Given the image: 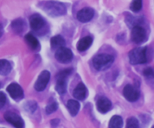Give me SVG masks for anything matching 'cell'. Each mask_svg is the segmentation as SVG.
<instances>
[{"instance_id": "ffe728a7", "label": "cell", "mask_w": 154, "mask_h": 128, "mask_svg": "<svg viewBox=\"0 0 154 128\" xmlns=\"http://www.w3.org/2000/svg\"><path fill=\"white\" fill-rule=\"evenodd\" d=\"M11 64L5 59L0 60V75L6 76L11 71Z\"/></svg>"}, {"instance_id": "3957f363", "label": "cell", "mask_w": 154, "mask_h": 128, "mask_svg": "<svg viewBox=\"0 0 154 128\" xmlns=\"http://www.w3.org/2000/svg\"><path fill=\"white\" fill-rule=\"evenodd\" d=\"M129 62L132 64H144L147 62V48L137 47L129 53Z\"/></svg>"}, {"instance_id": "52a82bcc", "label": "cell", "mask_w": 154, "mask_h": 128, "mask_svg": "<svg viewBox=\"0 0 154 128\" xmlns=\"http://www.w3.org/2000/svg\"><path fill=\"white\" fill-rule=\"evenodd\" d=\"M51 78V73L48 70H43L39 74L37 80L34 85L35 89L37 91H42L45 89Z\"/></svg>"}, {"instance_id": "5b68a950", "label": "cell", "mask_w": 154, "mask_h": 128, "mask_svg": "<svg viewBox=\"0 0 154 128\" xmlns=\"http://www.w3.org/2000/svg\"><path fill=\"white\" fill-rule=\"evenodd\" d=\"M55 58L59 62L62 63V64H68L72 61V58H73V53L69 48L63 46V47H60L57 49L55 53Z\"/></svg>"}, {"instance_id": "8fae6325", "label": "cell", "mask_w": 154, "mask_h": 128, "mask_svg": "<svg viewBox=\"0 0 154 128\" xmlns=\"http://www.w3.org/2000/svg\"><path fill=\"white\" fill-rule=\"evenodd\" d=\"M94 10L90 7H84L77 13V19L81 22H87L91 20L94 16Z\"/></svg>"}, {"instance_id": "44dd1931", "label": "cell", "mask_w": 154, "mask_h": 128, "mask_svg": "<svg viewBox=\"0 0 154 128\" xmlns=\"http://www.w3.org/2000/svg\"><path fill=\"white\" fill-rule=\"evenodd\" d=\"M123 125V118L119 115H114L110 120L108 127L110 128H121Z\"/></svg>"}, {"instance_id": "484cf974", "label": "cell", "mask_w": 154, "mask_h": 128, "mask_svg": "<svg viewBox=\"0 0 154 128\" xmlns=\"http://www.w3.org/2000/svg\"><path fill=\"white\" fill-rule=\"evenodd\" d=\"M144 75L147 77L153 78L154 77V69L152 67H147V68L144 69Z\"/></svg>"}, {"instance_id": "30bf717a", "label": "cell", "mask_w": 154, "mask_h": 128, "mask_svg": "<svg viewBox=\"0 0 154 128\" xmlns=\"http://www.w3.org/2000/svg\"><path fill=\"white\" fill-rule=\"evenodd\" d=\"M7 91L14 100H20L22 98H23V88L17 83L14 82V83L10 84L7 87Z\"/></svg>"}, {"instance_id": "5bb4252c", "label": "cell", "mask_w": 154, "mask_h": 128, "mask_svg": "<svg viewBox=\"0 0 154 128\" xmlns=\"http://www.w3.org/2000/svg\"><path fill=\"white\" fill-rule=\"evenodd\" d=\"M87 89L84 83L81 82L78 84L75 88L73 91V96L75 98L79 100H84L87 97Z\"/></svg>"}, {"instance_id": "8992f818", "label": "cell", "mask_w": 154, "mask_h": 128, "mask_svg": "<svg viewBox=\"0 0 154 128\" xmlns=\"http://www.w3.org/2000/svg\"><path fill=\"white\" fill-rule=\"evenodd\" d=\"M131 37H132V41L135 43H141L144 42L147 38V34L146 31L142 26L141 25H135L133 26L131 33Z\"/></svg>"}, {"instance_id": "cb8c5ba5", "label": "cell", "mask_w": 154, "mask_h": 128, "mask_svg": "<svg viewBox=\"0 0 154 128\" xmlns=\"http://www.w3.org/2000/svg\"><path fill=\"white\" fill-rule=\"evenodd\" d=\"M58 109V104L56 101H51L48 104V106H46V113L48 115H51V113L54 112L55 111H57V109Z\"/></svg>"}, {"instance_id": "277c9868", "label": "cell", "mask_w": 154, "mask_h": 128, "mask_svg": "<svg viewBox=\"0 0 154 128\" xmlns=\"http://www.w3.org/2000/svg\"><path fill=\"white\" fill-rule=\"evenodd\" d=\"M72 69L68 68L60 71L57 75L56 90L60 94H63L66 92L67 89L68 76L72 73Z\"/></svg>"}, {"instance_id": "ba28073f", "label": "cell", "mask_w": 154, "mask_h": 128, "mask_svg": "<svg viewBox=\"0 0 154 128\" xmlns=\"http://www.w3.org/2000/svg\"><path fill=\"white\" fill-rule=\"evenodd\" d=\"M4 118L8 122L12 124L14 127L17 128H22L24 127V121H23L21 117L15 112H11V111L6 112L4 115Z\"/></svg>"}, {"instance_id": "83f0119b", "label": "cell", "mask_w": 154, "mask_h": 128, "mask_svg": "<svg viewBox=\"0 0 154 128\" xmlns=\"http://www.w3.org/2000/svg\"><path fill=\"white\" fill-rule=\"evenodd\" d=\"M59 123H60V120L54 119L51 121V125H52V127H57V126L59 124Z\"/></svg>"}, {"instance_id": "603a6c76", "label": "cell", "mask_w": 154, "mask_h": 128, "mask_svg": "<svg viewBox=\"0 0 154 128\" xmlns=\"http://www.w3.org/2000/svg\"><path fill=\"white\" fill-rule=\"evenodd\" d=\"M24 109L29 113H33L37 109V103L35 101H27L24 105Z\"/></svg>"}, {"instance_id": "4fadbf2b", "label": "cell", "mask_w": 154, "mask_h": 128, "mask_svg": "<svg viewBox=\"0 0 154 128\" xmlns=\"http://www.w3.org/2000/svg\"><path fill=\"white\" fill-rule=\"evenodd\" d=\"M96 106H97L98 111L101 113L104 114L111 110V108H112V103H111V100L107 97H101L97 100Z\"/></svg>"}, {"instance_id": "7c38bea8", "label": "cell", "mask_w": 154, "mask_h": 128, "mask_svg": "<svg viewBox=\"0 0 154 128\" xmlns=\"http://www.w3.org/2000/svg\"><path fill=\"white\" fill-rule=\"evenodd\" d=\"M29 24L32 29L35 30V31H38L45 26V21L42 18V16L35 13V14H33L30 16Z\"/></svg>"}, {"instance_id": "4316f807", "label": "cell", "mask_w": 154, "mask_h": 128, "mask_svg": "<svg viewBox=\"0 0 154 128\" xmlns=\"http://www.w3.org/2000/svg\"><path fill=\"white\" fill-rule=\"evenodd\" d=\"M6 103V96L3 92L0 91V109L5 106Z\"/></svg>"}, {"instance_id": "d4e9b609", "label": "cell", "mask_w": 154, "mask_h": 128, "mask_svg": "<svg viewBox=\"0 0 154 128\" xmlns=\"http://www.w3.org/2000/svg\"><path fill=\"white\" fill-rule=\"evenodd\" d=\"M139 127V123L138 121L134 117L128 118L127 122H126V127L127 128H138Z\"/></svg>"}, {"instance_id": "7a4b0ae2", "label": "cell", "mask_w": 154, "mask_h": 128, "mask_svg": "<svg viewBox=\"0 0 154 128\" xmlns=\"http://www.w3.org/2000/svg\"><path fill=\"white\" fill-rule=\"evenodd\" d=\"M114 61V58L108 54H99L93 59V67L96 70L102 71L109 68Z\"/></svg>"}, {"instance_id": "9c48e42d", "label": "cell", "mask_w": 154, "mask_h": 128, "mask_svg": "<svg viewBox=\"0 0 154 128\" xmlns=\"http://www.w3.org/2000/svg\"><path fill=\"white\" fill-rule=\"evenodd\" d=\"M123 96L127 100L135 102L138 100L140 96L139 91L131 85H126L123 88Z\"/></svg>"}, {"instance_id": "f1b7e54d", "label": "cell", "mask_w": 154, "mask_h": 128, "mask_svg": "<svg viewBox=\"0 0 154 128\" xmlns=\"http://www.w3.org/2000/svg\"><path fill=\"white\" fill-rule=\"evenodd\" d=\"M3 32H4V30H3V27H2V25L0 24V37L2 36Z\"/></svg>"}, {"instance_id": "ac0fdd59", "label": "cell", "mask_w": 154, "mask_h": 128, "mask_svg": "<svg viewBox=\"0 0 154 128\" xmlns=\"http://www.w3.org/2000/svg\"><path fill=\"white\" fill-rule=\"evenodd\" d=\"M67 109L72 116H75L80 110V103L77 100H69L67 103Z\"/></svg>"}, {"instance_id": "2e32d148", "label": "cell", "mask_w": 154, "mask_h": 128, "mask_svg": "<svg viewBox=\"0 0 154 128\" xmlns=\"http://www.w3.org/2000/svg\"><path fill=\"white\" fill-rule=\"evenodd\" d=\"M26 22L23 19H20V18H18V19H14L13 22H11V28L14 30V32H16L17 34H20V33L23 32L24 30L26 29Z\"/></svg>"}, {"instance_id": "d6986e66", "label": "cell", "mask_w": 154, "mask_h": 128, "mask_svg": "<svg viewBox=\"0 0 154 128\" xmlns=\"http://www.w3.org/2000/svg\"><path fill=\"white\" fill-rule=\"evenodd\" d=\"M25 40L27 43V44L33 50H37L40 47V44H39V42L38 40V39L32 34H27L25 36Z\"/></svg>"}, {"instance_id": "6da1fadb", "label": "cell", "mask_w": 154, "mask_h": 128, "mask_svg": "<svg viewBox=\"0 0 154 128\" xmlns=\"http://www.w3.org/2000/svg\"><path fill=\"white\" fill-rule=\"evenodd\" d=\"M40 7L48 15L54 16V17L63 16V15L66 14V11H67L66 5L63 3L54 1V0L44 1L41 4Z\"/></svg>"}, {"instance_id": "9a60e30c", "label": "cell", "mask_w": 154, "mask_h": 128, "mask_svg": "<svg viewBox=\"0 0 154 128\" xmlns=\"http://www.w3.org/2000/svg\"><path fill=\"white\" fill-rule=\"evenodd\" d=\"M92 43H93V37L90 36H86L78 41L77 48L80 52H84L90 48Z\"/></svg>"}, {"instance_id": "e0dca14e", "label": "cell", "mask_w": 154, "mask_h": 128, "mask_svg": "<svg viewBox=\"0 0 154 128\" xmlns=\"http://www.w3.org/2000/svg\"><path fill=\"white\" fill-rule=\"evenodd\" d=\"M66 40L61 35H56L51 39V46L53 49H57L65 46Z\"/></svg>"}, {"instance_id": "7402d4cb", "label": "cell", "mask_w": 154, "mask_h": 128, "mask_svg": "<svg viewBox=\"0 0 154 128\" xmlns=\"http://www.w3.org/2000/svg\"><path fill=\"white\" fill-rule=\"evenodd\" d=\"M142 7V0H132L130 9L133 12H138Z\"/></svg>"}]
</instances>
